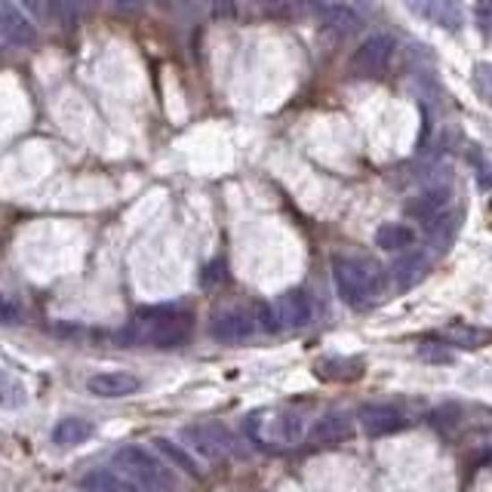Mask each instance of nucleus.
<instances>
[{
	"label": "nucleus",
	"mask_w": 492,
	"mask_h": 492,
	"mask_svg": "<svg viewBox=\"0 0 492 492\" xmlns=\"http://www.w3.org/2000/svg\"><path fill=\"white\" fill-rule=\"evenodd\" d=\"M194 314L179 305L142 308L123 329V342L148 344V348H179L191 339Z\"/></svg>",
	"instance_id": "f257e3e1"
},
{
	"label": "nucleus",
	"mask_w": 492,
	"mask_h": 492,
	"mask_svg": "<svg viewBox=\"0 0 492 492\" xmlns=\"http://www.w3.org/2000/svg\"><path fill=\"white\" fill-rule=\"evenodd\" d=\"M333 280L342 301L351 308H367L385 293V271L376 259L339 256L333 262Z\"/></svg>",
	"instance_id": "f03ea898"
},
{
	"label": "nucleus",
	"mask_w": 492,
	"mask_h": 492,
	"mask_svg": "<svg viewBox=\"0 0 492 492\" xmlns=\"http://www.w3.org/2000/svg\"><path fill=\"white\" fill-rule=\"evenodd\" d=\"M115 465L121 468L130 480L142 483L148 492H175L179 480H175L173 468L166 462H160L151 449L139 446V443H126L115 453Z\"/></svg>",
	"instance_id": "7ed1b4c3"
},
{
	"label": "nucleus",
	"mask_w": 492,
	"mask_h": 492,
	"mask_svg": "<svg viewBox=\"0 0 492 492\" xmlns=\"http://www.w3.org/2000/svg\"><path fill=\"white\" fill-rule=\"evenodd\" d=\"M391 53H394V38H388V34H372L351 55V74L354 77L382 74L391 62Z\"/></svg>",
	"instance_id": "20e7f679"
},
{
	"label": "nucleus",
	"mask_w": 492,
	"mask_h": 492,
	"mask_svg": "<svg viewBox=\"0 0 492 492\" xmlns=\"http://www.w3.org/2000/svg\"><path fill=\"white\" fill-rule=\"evenodd\" d=\"M209 333L213 339H219L225 344H237V342H250L259 333V320L256 311H246V308H225L209 323Z\"/></svg>",
	"instance_id": "39448f33"
},
{
	"label": "nucleus",
	"mask_w": 492,
	"mask_h": 492,
	"mask_svg": "<svg viewBox=\"0 0 492 492\" xmlns=\"http://www.w3.org/2000/svg\"><path fill=\"white\" fill-rule=\"evenodd\" d=\"M34 40H38V31H34L31 19L13 0H0V47L22 49L31 47Z\"/></svg>",
	"instance_id": "423d86ee"
},
{
	"label": "nucleus",
	"mask_w": 492,
	"mask_h": 492,
	"mask_svg": "<svg viewBox=\"0 0 492 492\" xmlns=\"http://www.w3.org/2000/svg\"><path fill=\"white\" fill-rule=\"evenodd\" d=\"M256 419L262 425H268V431H259L252 434L259 446H295L301 437H305V421H301L299 412H280L277 419H268L262 412H256Z\"/></svg>",
	"instance_id": "0eeeda50"
},
{
	"label": "nucleus",
	"mask_w": 492,
	"mask_h": 492,
	"mask_svg": "<svg viewBox=\"0 0 492 492\" xmlns=\"http://www.w3.org/2000/svg\"><path fill=\"white\" fill-rule=\"evenodd\" d=\"M274 318L280 329H305L314 320V301L305 290H286L274 301Z\"/></svg>",
	"instance_id": "6e6552de"
},
{
	"label": "nucleus",
	"mask_w": 492,
	"mask_h": 492,
	"mask_svg": "<svg viewBox=\"0 0 492 492\" xmlns=\"http://www.w3.org/2000/svg\"><path fill=\"white\" fill-rule=\"evenodd\" d=\"M185 440L191 443L200 455L207 459H222L231 449V434L225 431L219 421H200V425H188L185 428Z\"/></svg>",
	"instance_id": "1a4fd4ad"
},
{
	"label": "nucleus",
	"mask_w": 492,
	"mask_h": 492,
	"mask_svg": "<svg viewBox=\"0 0 492 492\" xmlns=\"http://www.w3.org/2000/svg\"><path fill=\"white\" fill-rule=\"evenodd\" d=\"M361 419V428L369 434V437H388L394 431H403L406 428V416L391 403H369L357 412Z\"/></svg>",
	"instance_id": "9d476101"
},
{
	"label": "nucleus",
	"mask_w": 492,
	"mask_h": 492,
	"mask_svg": "<svg viewBox=\"0 0 492 492\" xmlns=\"http://www.w3.org/2000/svg\"><path fill=\"white\" fill-rule=\"evenodd\" d=\"M77 487L83 492H148L142 483L130 480L121 471H111V468H93L87 474L77 477Z\"/></svg>",
	"instance_id": "9b49d317"
},
{
	"label": "nucleus",
	"mask_w": 492,
	"mask_h": 492,
	"mask_svg": "<svg viewBox=\"0 0 492 492\" xmlns=\"http://www.w3.org/2000/svg\"><path fill=\"white\" fill-rule=\"evenodd\" d=\"M449 197H453L449 185L437 182V185L425 188V191H421L419 197H412V200L406 203V216H410V219H416V222H421V225H431L443 213V207H446Z\"/></svg>",
	"instance_id": "f8f14e48"
},
{
	"label": "nucleus",
	"mask_w": 492,
	"mask_h": 492,
	"mask_svg": "<svg viewBox=\"0 0 492 492\" xmlns=\"http://www.w3.org/2000/svg\"><path fill=\"white\" fill-rule=\"evenodd\" d=\"M311 13H318L323 28L333 31L335 38H344V34H351V31L361 28V13H357L354 6H348V4H320V0H314Z\"/></svg>",
	"instance_id": "ddd939ff"
},
{
	"label": "nucleus",
	"mask_w": 492,
	"mask_h": 492,
	"mask_svg": "<svg viewBox=\"0 0 492 492\" xmlns=\"http://www.w3.org/2000/svg\"><path fill=\"white\" fill-rule=\"evenodd\" d=\"M89 394H96V397H130V394H136L142 388V382H139V376H132V372H96V376H89L87 382Z\"/></svg>",
	"instance_id": "4468645a"
},
{
	"label": "nucleus",
	"mask_w": 492,
	"mask_h": 492,
	"mask_svg": "<svg viewBox=\"0 0 492 492\" xmlns=\"http://www.w3.org/2000/svg\"><path fill=\"white\" fill-rule=\"evenodd\" d=\"M428 271H431V256H428V252H410V256H403L400 262H394V268H391L394 290H400V293L412 290L419 280L428 277Z\"/></svg>",
	"instance_id": "2eb2a0df"
},
{
	"label": "nucleus",
	"mask_w": 492,
	"mask_h": 492,
	"mask_svg": "<svg viewBox=\"0 0 492 492\" xmlns=\"http://www.w3.org/2000/svg\"><path fill=\"white\" fill-rule=\"evenodd\" d=\"M351 434V419L344 412H329L314 421V428L308 431V440L318 443V446H327V443H339Z\"/></svg>",
	"instance_id": "dca6fc26"
},
{
	"label": "nucleus",
	"mask_w": 492,
	"mask_h": 492,
	"mask_svg": "<svg viewBox=\"0 0 492 492\" xmlns=\"http://www.w3.org/2000/svg\"><path fill=\"white\" fill-rule=\"evenodd\" d=\"M440 342L453 344V348H465V351H477V348H487L492 342V329L483 327H465V323H455V327L443 329Z\"/></svg>",
	"instance_id": "f3484780"
},
{
	"label": "nucleus",
	"mask_w": 492,
	"mask_h": 492,
	"mask_svg": "<svg viewBox=\"0 0 492 492\" xmlns=\"http://www.w3.org/2000/svg\"><path fill=\"white\" fill-rule=\"evenodd\" d=\"M462 228V209H449V213H440L437 219L428 225V243H431L434 252H443L449 243H453V237L459 234Z\"/></svg>",
	"instance_id": "a211bd4d"
},
{
	"label": "nucleus",
	"mask_w": 492,
	"mask_h": 492,
	"mask_svg": "<svg viewBox=\"0 0 492 492\" xmlns=\"http://www.w3.org/2000/svg\"><path fill=\"white\" fill-rule=\"evenodd\" d=\"M89 437H93V425L81 416H65L55 421L53 428L55 446H81V443H87Z\"/></svg>",
	"instance_id": "6ab92c4d"
},
{
	"label": "nucleus",
	"mask_w": 492,
	"mask_h": 492,
	"mask_svg": "<svg viewBox=\"0 0 492 492\" xmlns=\"http://www.w3.org/2000/svg\"><path fill=\"white\" fill-rule=\"evenodd\" d=\"M318 376L329 378V382H351V378L363 376V363L354 357H329V361L318 363Z\"/></svg>",
	"instance_id": "aec40b11"
},
{
	"label": "nucleus",
	"mask_w": 492,
	"mask_h": 492,
	"mask_svg": "<svg viewBox=\"0 0 492 492\" xmlns=\"http://www.w3.org/2000/svg\"><path fill=\"white\" fill-rule=\"evenodd\" d=\"M376 243L382 246V250H388V252H400V250H406V246H412L416 243V231L410 228V225H382V228L376 231Z\"/></svg>",
	"instance_id": "412c9836"
},
{
	"label": "nucleus",
	"mask_w": 492,
	"mask_h": 492,
	"mask_svg": "<svg viewBox=\"0 0 492 492\" xmlns=\"http://www.w3.org/2000/svg\"><path fill=\"white\" fill-rule=\"evenodd\" d=\"M428 16H434V22L443 25V28H462L465 22V10H462L459 0H437V4H431V10H428Z\"/></svg>",
	"instance_id": "4be33fe9"
},
{
	"label": "nucleus",
	"mask_w": 492,
	"mask_h": 492,
	"mask_svg": "<svg viewBox=\"0 0 492 492\" xmlns=\"http://www.w3.org/2000/svg\"><path fill=\"white\" fill-rule=\"evenodd\" d=\"M154 443H157V453H164V459H170V462H173V468L188 471V474H191V477H200V468H197V462L191 459V455L185 453V449L179 446V443L164 440V437H157Z\"/></svg>",
	"instance_id": "5701e85b"
},
{
	"label": "nucleus",
	"mask_w": 492,
	"mask_h": 492,
	"mask_svg": "<svg viewBox=\"0 0 492 492\" xmlns=\"http://www.w3.org/2000/svg\"><path fill=\"white\" fill-rule=\"evenodd\" d=\"M34 19L40 22H55L59 19V0H19Z\"/></svg>",
	"instance_id": "b1692460"
},
{
	"label": "nucleus",
	"mask_w": 492,
	"mask_h": 492,
	"mask_svg": "<svg viewBox=\"0 0 492 492\" xmlns=\"http://www.w3.org/2000/svg\"><path fill=\"white\" fill-rule=\"evenodd\" d=\"M474 89L483 102L492 105V65L489 62H480V65L474 68Z\"/></svg>",
	"instance_id": "393cba45"
},
{
	"label": "nucleus",
	"mask_w": 492,
	"mask_h": 492,
	"mask_svg": "<svg viewBox=\"0 0 492 492\" xmlns=\"http://www.w3.org/2000/svg\"><path fill=\"white\" fill-rule=\"evenodd\" d=\"M419 357H421V361H428V363H449V361H453V354L443 348V342L440 344H421Z\"/></svg>",
	"instance_id": "a878e982"
},
{
	"label": "nucleus",
	"mask_w": 492,
	"mask_h": 492,
	"mask_svg": "<svg viewBox=\"0 0 492 492\" xmlns=\"http://www.w3.org/2000/svg\"><path fill=\"white\" fill-rule=\"evenodd\" d=\"M222 277H225V265L222 262H209L207 268H203V286H207V290L219 286Z\"/></svg>",
	"instance_id": "bb28decb"
},
{
	"label": "nucleus",
	"mask_w": 492,
	"mask_h": 492,
	"mask_svg": "<svg viewBox=\"0 0 492 492\" xmlns=\"http://www.w3.org/2000/svg\"><path fill=\"white\" fill-rule=\"evenodd\" d=\"M474 16H477V25H480L483 31H489L492 28V0H477Z\"/></svg>",
	"instance_id": "cd10ccee"
},
{
	"label": "nucleus",
	"mask_w": 492,
	"mask_h": 492,
	"mask_svg": "<svg viewBox=\"0 0 492 492\" xmlns=\"http://www.w3.org/2000/svg\"><path fill=\"white\" fill-rule=\"evenodd\" d=\"M16 320V308L10 305V301H6V295L0 293V323H13Z\"/></svg>",
	"instance_id": "c85d7f7f"
},
{
	"label": "nucleus",
	"mask_w": 492,
	"mask_h": 492,
	"mask_svg": "<svg viewBox=\"0 0 492 492\" xmlns=\"http://www.w3.org/2000/svg\"><path fill=\"white\" fill-rule=\"evenodd\" d=\"M111 6H115L117 13H136L139 6L145 4V0H108Z\"/></svg>",
	"instance_id": "c756f323"
},
{
	"label": "nucleus",
	"mask_w": 492,
	"mask_h": 492,
	"mask_svg": "<svg viewBox=\"0 0 492 492\" xmlns=\"http://www.w3.org/2000/svg\"><path fill=\"white\" fill-rule=\"evenodd\" d=\"M65 4L72 6V10L81 13V10H89V6H93V0H65Z\"/></svg>",
	"instance_id": "7c9ffc66"
},
{
	"label": "nucleus",
	"mask_w": 492,
	"mask_h": 492,
	"mask_svg": "<svg viewBox=\"0 0 492 492\" xmlns=\"http://www.w3.org/2000/svg\"><path fill=\"white\" fill-rule=\"evenodd\" d=\"M157 4H173V0H157Z\"/></svg>",
	"instance_id": "2f4dec72"
}]
</instances>
